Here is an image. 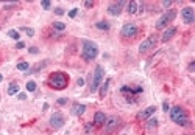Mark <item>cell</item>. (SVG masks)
<instances>
[{"instance_id":"cell-9","label":"cell","mask_w":195,"mask_h":135,"mask_svg":"<svg viewBox=\"0 0 195 135\" xmlns=\"http://www.w3.org/2000/svg\"><path fill=\"white\" fill-rule=\"evenodd\" d=\"M49 123H50L52 129H61L64 126V123H66V118H64V115L61 114V112H56V114H53L50 117Z\"/></svg>"},{"instance_id":"cell-24","label":"cell","mask_w":195,"mask_h":135,"mask_svg":"<svg viewBox=\"0 0 195 135\" xmlns=\"http://www.w3.org/2000/svg\"><path fill=\"white\" fill-rule=\"evenodd\" d=\"M27 90H28V92H35V90H36V82L35 81H28L27 82Z\"/></svg>"},{"instance_id":"cell-31","label":"cell","mask_w":195,"mask_h":135,"mask_svg":"<svg viewBox=\"0 0 195 135\" xmlns=\"http://www.w3.org/2000/svg\"><path fill=\"white\" fill-rule=\"evenodd\" d=\"M28 51H30L31 54H38V53H39V50H38L36 47H30V48H28Z\"/></svg>"},{"instance_id":"cell-34","label":"cell","mask_w":195,"mask_h":135,"mask_svg":"<svg viewBox=\"0 0 195 135\" xmlns=\"http://www.w3.org/2000/svg\"><path fill=\"white\" fill-rule=\"evenodd\" d=\"M77 84L81 87V85H84V79H83V78H78V79H77Z\"/></svg>"},{"instance_id":"cell-25","label":"cell","mask_w":195,"mask_h":135,"mask_svg":"<svg viewBox=\"0 0 195 135\" xmlns=\"http://www.w3.org/2000/svg\"><path fill=\"white\" fill-rule=\"evenodd\" d=\"M20 30H22V31H25L30 37H31V36H35V30H33V28H27V27H24V28H20Z\"/></svg>"},{"instance_id":"cell-14","label":"cell","mask_w":195,"mask_h":135,"mask_svg":"<svg viewBox=\"0 0 195 135\" xmlns=\"http://www.w3.org/2000/svg\"><path fill=\"white\" fill-rule=\"evenodd\" d=\"M105 121H106V115L103 114V112H95V115H94V124L103 126Z\"/></svg>"},{"instance_id":"cell-2","label":"cell","mask_w":195,"mask_h":135,"mask_svg":"<svg viewBox=\"0 0 195 135\" xmlns=\"http://www.w3.org/2000/svg\"><path fill=\"white\" fill-rule=\"evenodd\" d=\"M169 114H170V120L173 123H177L178 126H189V115L181 106H175L169 109Z\"/></svg>"},{"instance_id":"cell-6","label":"cell","mask_w":195,"mask_h":135,"mask_svg":"<svg viewBox=\"0 0 195 135\" xmlns=\"http://www.w3.org/2000/svg\"><path fill=\"white\" fill-rule=\"evenodd\" d=\"M103 75H105L103 67L102 65H97L95 70H94V75H92V81H91V92H97V90H99V87L102 85Z\"/></svg>"},{"instance_id":"cell-8","label":"cell","mask_w":195,"mask_h":135,"mask_svg":"<svg viewBox=\"0 0 195 135\" xmlns=\"http://www.w3.org/2000/svg\"><path fill=\"white\" fill-rule=\"evenodd\" d=\"M103 126H105V132L111 133V132H114L119 126H120V118L116 117V115H113V117H106V121H105Z\"/></svg>"},{"instance_id":"cell-3","label":"cell","mask_w":195,"mask_h":135,"mask_svg":"<svg viewBox=\"0 0 195 135\" xmlns=\"http://www.w3.org/2000/svg\"><path fill=\"white\" fill-rule=\"evenodd\" d=\"M97 56H99V47L97 43L92 42V40H83V45H81V58L89 62V61H94Z\"/></svg>"},{"instance_id":"cell-27","label":"cell","mask_w":195,"mask_h":135,"mask_svg":"<svg viewBox=\"0 0 195 135\" xmlns=\"http://www.w3.org/2000/svg\"><path fill=\"white\" fill-rule=\"evenodd\" d=\"M77 13H78V8L70 9V11H69V17H75V16H77Z\"/></svg>"},{"instance_id":"cell-30","label":"cell","mask_w":195,"mask_h":135,"mask_svg":"<svg viewBox=\"0 0 195 135\" xmlns=\"http://www.w3.org/2000/svg\"><path fill=\"white\" fill-rule=\"evenodd\" d=\"M55 14L56 16H62L64 14V9L62 8H55Z\"/></svg>"},{"instance_id":"cell-1","label":"cell","mask_w":195,"mask_h":135,"mask_svg":"<svg viewBox=\"0 0 195 135\" xmlns=\"http://www.w3.org/2000/svg\"><path fill=\"white\" fill-rule=\"evenodd\" d=\"M47 84L52 88H55V90H64L69 85V76L64 72H55V73H52L49 76Z\"/></svg>"},{"instance_id":"cell-19","label":"cell","mask_w":195,"mask_h":135,"mask_svg":"<svg viewBox=\"0 0 195 135\" xmlns=\"http://www.w3.org/2000/svg\"><path fill=\"white\" fill-rule=\"evenodd\" d=\"M128 13L129 14H136L137 13V3L136 2H129L128 3Z\"/></svg>"},{"instance_id":"cell-4","label":"cell","mask_w":195,"mask_h":135,"mask_svg":"<svg viewBox=\"0 0 195 135\" xmlns=\"http://www.w3.org/2000/svg\"><path fill=\"white\" fill-rule=\"evenodd\" d=\"M175 17H177V11L175 9H167L166 11V13L164 14H162L159 19H158V22H156V30H162V28H166L169 24H170V22H173V20H175Z\"/></svg>"},{"instance_id":"cell-33","label":"cell","mask_w":195,"mask_h":135,"mask_svg":"<svg viewBox=\"0 0 195 135\" xmlns=\"http://www.w3.org/2000/svg\"><path fill=\"white\" fill-rule=\"evenodd\" d=\"M162 109H164V112H169V103H166V101H164V103H162Z\"/></svg>"},{"instance_id":"cell-35","label":"cell","mask_w":195,"mask_h":135,"mask_svg":"<svg viewBox=\"0 0 195 135\" xmlns=\"http://www.w3.org/2000/svg\"><path fill=\"white\" fill-rule=\"evenodd\" d=\"M84 6L86 8H92L94 6V2H84Z\"/></svg>"},{"instance_id":"cell-16","label":"cell","mask_w":195,"mask_h":135,"mask_svg":"<svg viewBox=\"0 0 195 135\" xmlns=\"http://www.w3.org/2000/svg\"><path fill=\"white\" fill-rule=\"evenodd\" d=\"M109 84H111V79L108 78V79L99 87L100 88V98H105L106 96V93H108V88H109Z\"/></svg>"},{"instance_id":"cell-36","label":"cell","mask_w":195,"mask_h":135,"mask_svg":"<svg viewBox=\"0 0 195 135\" xmlns=\"http://www.w3.org/2000/svg\"><path fill=\"white\" fill-rule=\"evenodd\" d=\"M17 98L24 101V99H27V95H25V93H19V95H17Z\"/></svg>"},{"instance_id":"cell-10","label":"cell","mask_w":195,"mask_h":135,"mask_svg":"<svg viewBox=\"0 0 195 135\" xmlns=\"http://www.w3.org/2000/svg\"><path fill=\"white\" fill-rule=\"evenodd\" d=\"M181 19L184 24H193V20H195V14H193V8L192 6H186V8H183L181 9Z\"/></svg>"},{"instance_id":"cell-20","label":"cell","mask_w":195,"mask_h":135,"mask_svg":"<svg viewBox=\"0 0 195 135\" xmlns=\"http://www.w3.org/2000/svg\"><path fill=\"white\" fill-rule=\"evenodd\" d=\"M8 36L11 37V39H14V40H19V39H20V34H19L17 30H9V31H8Z\"/></svg>"},{"instance_id":"cell-38","label":"cell","mask_w":195,"mask_h":135,"mask_svg":"<svg viewBox=\"0 0 195 135\" xmlns=\"http://www.w3.org/2000/svg\"><path fill=\"white\" fill-rule=\"evenodd\" d=\"M2 79H3V76H2V75H0V81H2Z\"/></svg>"},{"instance_id":"cell-11","label":"cell","mask_w":195,"mask_h":135,"mask_svg":"<svg viewBox=\"0 0 195 135\" xmlns=\"http://www.w3.org/2000/svg\"><path fill=\"white\" fill-rule=\"evenodd\" d=\"M126 3L125 2H114V3H111L109 6H108V14H111V16H120V13H122V9H123V6H125Z\"/></svg>"},{"instance_id":"cell-13","label":"cell","mask_w":195,"mask_h":135,"mask_svg":"<svg viewBox=\"0 0 195 135\" xmlns=\"http://www.w3.org/2000/svg\"><path fill=\"white\" fill-rule=\"evenodd\" d=\"M177 34V28L175 27H172V28H167L166 31H164V34H162V37H161V40L162 42H169L173 36Z\"/></svg>"},{"instance_id":"cell-12","label":"cell","mask_w":195,"mask_h":135,"mask_svg":"<svg viewBox=\"0 0 195 135\" xmlns=\"http://www.w3.org/2000/svg\"><path fill=\"white\" fill-rule=\"evenodd\" d=\"M155 112H156V107H155V106H150V107H147L145 110H140V112H139V114H137V120H140V121H142V120H147V118H150L151 115H153Z\"/></svg>"},{"instance_id":"cell-32","label":"cell","mask_w":195,"mask_h":135,"mask_svg":"<svg viewBox=\"0 0 195 135\" xmlns=\"http://www.w3.org/2000/svg\"><path fill=\"white\" fill-rule=\"evenodd\" d=\"M173 5V2H169V0H166V2H162V6L164 8H170Z\"/></svg>"},{"instance_id":"cell-28","label":"cell","mask_w":195,"mask_h":135,"mask_svg":"<svg viewBox=\"0 0 195 135\" xmlns=\"http://www.w3.org/2000/svg\"><path fill=\"white\" fill-rule=\"evenodd\" d=\"M16 48H17V50H22V48H25V43H24L22 40H19V42L16 43Z\"/></svg>"},{"instance_id":"cell-18","label":"cell","mask_w":195,"mask_h":135,"mask_svg":"<svg viewBox=\"0 0 195 135\" xmlns=\"http://www.w3.org/2000/svg\"><path fill=\"white\" fill-rule=\"evenodd\" d=\"M19 92V84L17 82H11L8 87V95H16Z\"/></svg>"},{"instance_id":"cell-37","label":"cell","mask_w":195,"mask_h":135,"mask_svg":"<svg viewBox=\"0 0 195 135\" xmlns=\"http://www.w3.org/2000/svg\"><path fill=\"white\" fill-rule=\"evenodd\" d=\"M193 69H195V64H193V62H190V64H189V70H190V72H193Z\"/></svg>"},{"instance_id":"cell-29","label":"cell","mask_w":195,"mask_h":135,"mask_svg":"<svg viewBox=\"0 0 195 135\" xmlns=\"http://www.w3.org/2000/svg\"><path fill=\"white\" fill-rule=\"evenodd\" d=\"M56 103H58L59 106H64V104H67V98H59Z\"/></svg>"},{"instance_id":"cell-15","label":"cell","mask_w":195,"mask_h":135,"mask_svg":"<svg viewBox=\"0 0 195 135\" xmlns=\"http://www.w3.org/2000/svg\"><path fill=\"white\" fill-rule=\"evenodd\" d=\"M86 112V106L84 104H73L72 106V114L77 115V117H81Z\"/></svg>"},{"instance_id":"cell-22","label":"cell","mask_w":195,"mask_h":135,"mask_svg":"<svg viewBox=\"0 0 195 135\" xmlns=\"http://www.w3.org/2000/svg\"><path fill=\"white\" fill-rule=\"evenodd\" d=\"M30 69V64L28 62H19L17 64V70H20V72H27Z\"/></svg>"},{"instance_id":"cell-21","label":"cell","mask_w":195,"mask_h":135,"mask_svg":"<svg viewBox=\"0 0 195 135\" xmlns=\"http://www.w3.org/2000/svg\"><path fill=\"white\" fill-rule=\"evenodd\" d=\"M158 120L156 118H150L148 121H147V129H153V127H156L158 126Z\"/></svg>"},{"instance_id":"cell-17","label":"cell","mask_w":195,"mask_h":135,"mask_svg":"<svg viewBox=\"0 0 195 135\" xmlns=\"http://www.w3.org/2000/svg\"><path fill=\"white\" fill-rule=\"evenodd\" d=\"M95 28H99V30H102V31H108L111 28V25L108 24L106 20H100V22H97L95 24Z\"/></svg>"},{"instance_id":"cell-7","label":"cell","mask_w":195,"mask_h":135,"mask_svg":"<svg viewBox=\"0 0 195 135\" xmlns=\"http://www.w3.org/2000/svg\"><path fill=\"white\" fill-rule=\"evenodd\" d=\"M137 33H139L137 25L136 24H131V22H129V24H125L122 27V30H120V34L125 39H134L137 36Z\"/></svg>"},{"instance_id":"cell-5","label":"cell","mask_w":195,"mask_h":135,"mask_svg":"<svg viewBox=\"0 0 195 135\" xmlns=\"http://www.w3.org/2000/svg\"><path fill=\"white\" fill-rule=\"evenodd\" d=\"M156 45H158V36L151 34V36H148L145 40L140 42V45H139V53H140V54H145V53L151 51L153 48H156Z\"/></svg>"},{"instance_id":"cell-23","label":"cell","mask_w":195,"mask_h":135,"mask_svg":"<svg viewBox=\"0 0 195 135\" xmlns=\"http://www.w3.org/2000/svg\"><path fill=\"white\" fill-rule=\"evenodd\" d=\"M53 28L58 30V31H64L66 30V24H62V22H55V24H53Z\"/></svg>"},{"instance_id":"cell-26","label":"cell","mask_w":195,"mask_h":135,"mask_svg":"<svg viewBox=\"0 0 195 135\" xmlns=\"http://www.w3.org/2000/svg\"><path fill=\"white\" fill-rule=\"evenodd\" d=\"M41 6L44 8V9H50V6H52V3L49 2V0H44V2H41Z\"/></svg>"}]
</instances>
